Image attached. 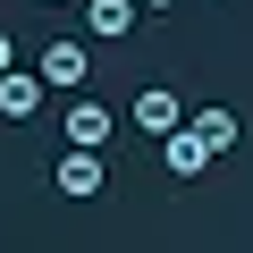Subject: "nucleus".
Masks as SVG:
<instances>
[{
    "instance_id": "f257e3e1",
    "label": "nucleus",
    "mask_w": 253,
    "mask_h": 253,
    "mask_svg": "<svg viewBox=\"0 0 253 253\" xmlns=\"http://www.w3.org/2000/svg\"><path fill=\"white\" fill-rule=\"evenodd\" d=\"M51 186H59L68 203H93V194L110 186V161H101V152H84V144H68V152L51 161Z\"/></svg>"
},
{
    "instance_id": "f03ea898",
    "label": "nucleus",
    "mask_w": 253,
    "mask_h": 253,
    "mask_svg": "<svg viewBox=\"0 0 253 253\" xmlns=\"http://www.w3.org/2000/svg\"><path fill=\"white\" fill-rule=\"evenodd\" d=\"M144 26V0H84V34L93 42H126Z\"/></svg>"
},
{
    "instance_id": "7ed1b4c3",
    "label": "nucleus",
    "mask_w": 253,
    "mask_h": 253,
    "mask_svg": "<svg viewBox=\"0 0 253 253\" xmlns=\"http://www.w3.org/2000/svg\"><path fill=\"white\" fill-rule=\"evenodd\" d=\"M84 68H93V59H84V42H76V34H51V42H42V59H34V76H42V84H84Z\"/></svg>"
},
{
    "instance_id": "20e7f679",
    "label": "nucleus",
    "mask_w": 253,
    "mask_h": 253,
    "mask_svg": "<svg viewBox=\"0 0 253 253\" xmlns=\"http://www.w3.org/2000/svg\"><path fill=\"white\" fill-rule=\"evenodd\" d=\"M42 101H51V84H42L34 68H9V76H0V118H17V126H26Z\"/></svg>"
},
{
    "instance_id": "39448f33",
    "label": "nucleus",
    "mask_w": 253,
    "mask_h": 253,
    "mask_svg": "<svg viewBox=\"0 0 253 253\" xmlns=\"http://www.w3.org/2000/svg\"><path fill=\"white\" fill-rule=\"evenodd\" d=\"M135 126H144V135H169V126H186V101L169 84H144L135 93Z\"/></svg>"
},
{
    "instance_id": "423d86ee",
    "label": "nucleus",
    "mask_w": 253,
    "mask_h": 253,
    "mask_svg": "<svg viewBox=\"0 0 253 253\" xmlns=\"http://www.w3.org/2000/svg\"><path fill=\"white\" fill-rule=\"evenodd\" d=\"M161 169H169V177H203V169H211V152H203L194 126H169V135H161Z\"/></svg>"
},
{
    "instance_id": "0eeeda50",
    "label": "nucleus",
    "mask_w": 253,
    "mask_h": 253,
    "mask_svg": "<svg viewBox=\"0 0 253 253\" xmlns=\"http://www.w3.org/2000/svg\"><path fill=\"white\" fill-rule=\"evenodd\" d=\"M118 135V118L101 110V101H68V144H84V152H101Z\"/></svg>"
},
{
    "instance_id": "6e6552de",
    "label": "nucleus",
    "mask_w": 253,
    "mask_h": 253,
    "mask_svg": "<svg viewBox=\"0 0 253 253\" xmlns=\"http://www.w3.org/2000/svg\"><path fill=\"white\" fill-rule=\"evenodd\" d=\"M186 126L203 135V152H211V161H219V152H236V135H245V126H236V110H194Z\"/></svg>"
},
{
    "instance_id": "1a4fd4ad",
    "label": "nucleus",
    "mask_w": 253,
    "mask_h": 253,
    "mask_svg": "<svg viewBox=\"0 0 253 253\" xmlns=\"http://www.w3.org/2000/svg\"><path fill=\"white\" fill-rule=\"evenodd\" d=\"M9 68H17V42H9V34H0V76H9Z\"/></svg>"
},
{
    "instance_id": "9d476101",
    "label": "nucleus",
    "mask_w": 253,
    "mask_h": 253,
    "mask_svg": "<svg viewBox=\"0 0 253 253\" xmlns=\"http://www.w3.org/2000/svg\"><path fill=\"white\" fill-rule=\"evenodd\" d=\"M144 9H177V0H144Z\"/></svg>"
},
{
    "instance_id": "9b49d317",
    "label": "nucleus",
    "mask_w": 253,
    "mask_h": 253,
    "mask_svg": "<svg viewBox=\"0 0 253 253\" xmlns=\"http://www.w3.org/2000/svg\"><path fill=\"white\" fill-rule=\"evenodd\" d=\"M42 9H68V0H42Z\"/></svg>"
}]
</instances>
